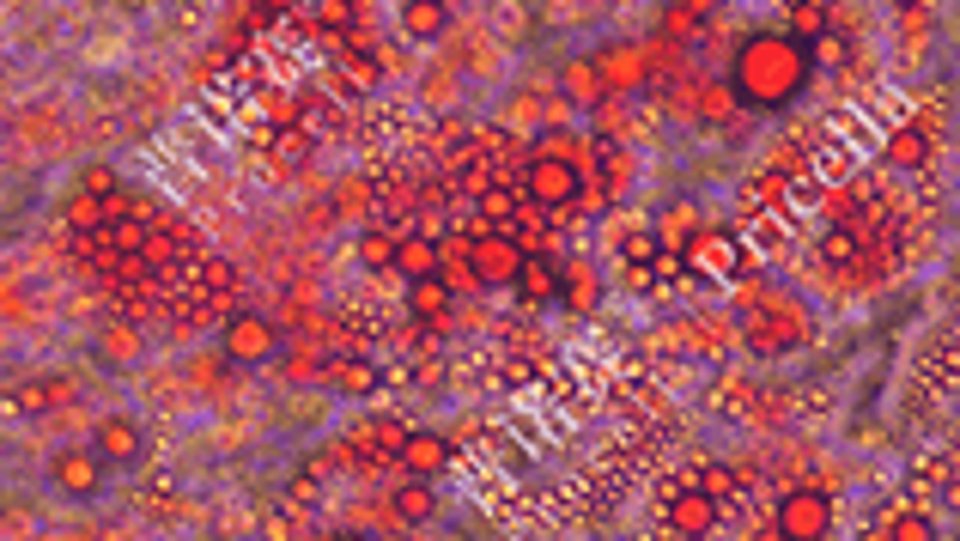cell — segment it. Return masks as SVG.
<instances>
[{
  "mask_svg": "<svg viewBox=\"0 0 960 541\" xmlns=\"http://www.w3.org/2000/svg\"><path fill=\"white\" fill-rule=\"evenodd\" d=\"M389 511L402 517V523H426V517L438 511V487H426V475H414L408 487L389 493Z\"/></svg>",
  "mask_w": 960,
  "mask_h": 541,
  "instance_id": "cell-19",
  "label": "cell"
},
{
  "mask_svg": "<svg viewBox=\"0 0 960 541\" xmlns=\"http://www.w3.org/2000/svg\"><path fill=\"white\" fill-rule=\"evenodd\" d=\"M523 256L529 250L511 238V232H474V238H468V268H474V280H481V292L511 286L517 268H523Z\"/></svg>",
  "mask_w": 960,
  "mask_h": 541,
  "instance_id": "cell-4",
  "label": "cell"
},
{
  "mask_svg": "<svg viewBox=\"0 0 960 541\" xmlns=\"http://www.w3.org/2000/svg\"><path fill=\"white\" fill-rule=\"evenodd\" d=\"M49 481L67 493V499H98L104 493V457L92 444H61L49 457Z\"/></svg>",
  "mask_w": 960,
  "mask_h": 541,
  "instance_id": "cell-5",
  "label": "cell"
},
{
  "mask_svg": "<svg viewBox=\"0 0 960 541\" xmlns=\"http://www.w3.org/2000/svg\"><path fill=\"white\" fill-rule=\"evenodd\" d=\"M560 98H566V104H584V110H602L608 92H602L596 61H566V67H560Z\"/></svg>",
  "mask_w": 960,
  "mask_h": 541,
  "instance_id": "cell-14",
  "label": "cell"
},
{
  "mask_svg": "<svg viewBox=\"0 0 960 541\" xmlns=\"http://www.w3.org/2000/svg\"><path fill=\"white\" fill-rule=\"evenodd\" d=\"M61 396H67V377H25L13 390V408L19 414H49V408H61Z\"/></svg>",
  "mask_w": 960,
  "mask_h": 541,
  "instance_id": "cell-21",
  "label": "cell"
},
{
  "mask_svg": "<svg viewBox=\"0 0 960 541\" xmlns=\"http://www.w3.org/2000/svg\"><path fill=\"white\" fill-rule=\"evenodd\" d=\"M809 80V49L790 37H754L736 55V86L754 104H790Z\"/></svg>",
  "mask_w": 960,
  "mask_h": 541,
  "instance_id": "cell-1",
  "label": "cell"
},
{
  "mask_svg": "<svg viewBox=\"0 0 960 541\" xmlns=\"http://www.w3.org/2000/svg\"><path fill=\"white\" fill-rule=\"evenodd\" d=\"M511 286H523V298H553V292H560V280H553V268L547 262H535V256H523V268H517V280H511Z\"/></svg>",
  "mask_w": 960,
  "mask_h": 541,
  "instance_id": "cell-26",
  "label": "cell"
},
{
  "mask_svg": "<svg viewBox=\"0 0 960 541\" xmlns=\"http://www.w3.org/2000/svg\"><path fill=\"white\" fill-rule=\"evenodd\" d=\"M693 238H699V207H693V201H675V207H663V225H657V244H663V250H687Z\"/></svg>",
  "mask_w": 960,
  "mask_h": 541,
  "instance_id": "cell-20",
  "label": "cell"
},
{
  "mask_svg": "<svg viewBox=\"0 0 960 541\" xmlns=\"http://www.w3.org/2000/svg\"><path fill=\"white\" fill-rule=\"evenodd\" d=\"M335 207H341L347 219H353V213H365V183H359V177H353V183H341V189H335Z\"/></svg>",
  "mask_w": 960,
  "mask_h": 541,
  "instance_id": "cell-34",
  "label": "cell"
},
{
  "mask_svg": "<svg viewBox=\"0 0 960 541\" xmlns=\"http://www.w3.org/2000/svg\"><path fill=\"white\" fill-rule=\"evenodd\" d=\"M827 31V0H797L790 13V43H815Z\"/></svg>",
  "mask_w": 960,
  "mask_h": 541,
  "instance_id": "cell-24",
  "label": "cell"
},
{
  "mask_svg": "<svg viewBox=\"0 0 960 541\" xmlns=\"http://www.w3.org/2000/svg\"><path fill=\"white\" fill-rule=\"evenodd\" d=\"M304 153H310V140H304L298 128H292V134H280V159H304Z\"/></svg>",
  "mask_w": 960,
  "mask_h": 541,
  "instance_id": "cell-38",
  "label": "cell"
},
{
  "mask_svg": "<svg viewBox=\"0 0 960 541\" xmlns=\"http://www.w3.org/2000/svg\"><path fill=\"white\" fill-rule=\"evenodd\" d=\"M329 383L341 390V396H371V390L383 383V371L371 365V359H335V365H329Z\"/></svg>",
  "mask_w": 960,
  "mask_h": 541,
  "instance_id": "cell-22",
  "label": "cell"
},
{
  "mask_svg": "<svg viewBox=\"0 0 960 541\" xmlns=\"http://www.w3.org/2000/svg\"><path fill=\"white\" fill-rule=\"evenodd\" d=\"M438 262H444V250H438V238H426V232H402L395 238V274L402 280H426V274H438Z\"/></svg>",
  "mask_w": 960,
  "mask_h": 541,
  "instance_id": "cell-10",
  "label": "cell"
},
{
  "mask_svg": "<svg viewBox=\"0 0 960 541\" xmlns=\"http://www.w3.org/2000/svg\"><path fill=\"white\" fill-rule=\"evenodd\" d=\"M809 49H815L821 61H845V37H833V31H821V37L809 43Z\"/></svg>",
  "mask_w": 960,
  "mask_h": 541,
  "instance_id": "cell-36",
  "label": "cell"
},
{
  "mask_svg": "<svg viewBox=\"0 0 960 541\" xmlns=\"http://www.w3.org/2000/svg\"><path fill=\"white\" fill-rule=\"evenodd\" d=\"M450 298H456V292H450L438 274L408 280V311H414L420 323H444V317H450Z\"/></svg>",
  "mask_w": 960,
  "mask_h": 541,
  "instance_id": "cell-18",
  "label": "cell"
},
{
  "mask_svg": "<svg viewBox=\"0 0 960 541\" xmlns=\"http://www.w3.org/2000/svg\"><path fill=\"white\" fill-rule=\"evenodd\" d=\"M693 110L705 122H730V116H736V92H730V86H699Z\"/></svg>",
  "mask_w": 960,
  "mask_h": 541,
  "instance_id": "cell-28",
  "label": "cell"
},
{
  "mask_svg": "<svg viewBox=\"0 0 960 541\" xmlns=\"http://www.w3.org/2000/svg\"><path fill=\"white\" fill-rule=\"evenodd\" d=\"M201 280H207L213 292H231V280H237V274H231V262H219V256H207V262H201Z\"/></svg>",
  "mask_w": 960,
  "mask_h": 541,
  "instance_id": "cell-35",
  "label": "cell"
},
{
  "mask_svg": "<svg viewBox=\"0 0 960 541\" xmlns=\"http://www.w3.org/2000/svg\"><path fill=\"white\" fill-rule=\"evenodd\" d=\"M693 25H699V19L693 13H687V7H669V13H663V37H693Z\"/></svg>",
  "mask_w": 960,
  "mask_h": 541,
  "instance_id": "cell-33",
  "label": "cell"
},
{
  "mask_svg": "<svg viewBox=\"0 0 960 541\" xmlns=\"http://www.w3.org/2000/svg\"><path fill=\"white\" fill-rule=\"evenodd\" d=\"M687 262L699 268V274H711V280H730L736 274V262H742V250L730 238H711V232H699L693 244H687Z\"/></svg>",
  "mask_w": 960,
  "mask_h": 541,
  "instance_id": "cell-13",
  "label": "cell"
},
{
  "mask_svg": "<svg viewBox=\"0 0 960 541\" xmlns=\"http://www.w3.org/2000/svg\"><path fill=\"white\" fill-rule=\"evenodd\" d=\"M98 457H104V462H134V457H140V444H146V432H140V420H128V414H104V420H98Z\"/></svg>",
  "mask_w": 960,
  "mask_h": 541,
  "instance_id": "cell-9",
  "label": "cell"
},
{
  "mask_svg": "<svg viewBox=\"0 0 960 541\" xmlns=\"http://www.w3.org/2000/svg\"><path fill=\"white\" fill-rule=\"evenodd\" d=\"M402 31H408L414 43H438L450 31V7L444 0H408V7H402Z\"/></svg>",
  "mask_w": 960,
  "mask_h": 541,
  "instance_id": "cell-16",
  "label": "cell"
},
{
  "mask_svg": "<svg viewBox=\"0 0 960 541\" xmlns=\"http://www.w3.org/2000/svg\"><path fill=\"white\" fill-rule=\"evenodd\" d=\"M693 487H705L711 499H724V493H736V469H724V462H705Z\"/></svg>",
  "mask_w": 960,
  "mask_h": 541,
  "instance_id": "cell-31",
  "label": "cell"
},
{
  "mask_svg": "<svg viewBox=\"0 0 960 541\" xmlns=\"http://www.w3.org/2000/svg\"><path fill=\"white\" fill-rule=\"evenodd\" d=\"M86 189H98V195H110V189H116V177H110L104 165H92V171H86Z\"/></svg>",
  "mask_w": 960,
  "mask_h": 541,
  "instance_id": "cell-39",
  "label": "cell"
},
{
  "mask_svg": "<svg viewBox=\"0 0 960 541\" xmlns=\"http://www.w3.org/2000/svg\"><path fill=\"white\" fill-rule=\"evenodd\" d=\"M395 457H402V469H408V475H426V481H432L438 469L450 462V444H444L438 432H402V450H395Z\"/></svg>",
  "mask_w": 960,
  "mask_h": 541,
  "instance_id": "cell-12",
  "label": "cell"
},
{
  "mask_svg": "<svg viewBox=\"0 0 960 541\" xmlns=\"http://www.w3.org/2000/svg\"><path fill=\"white\" fill-rule=\"evenodd\" d=\"M894 7H906V13H912V7H918V0H894Z\"/></svg>",
  "mask_w": 960,
  "mask_h": 541,
  "instance_id": "cell-41",
  "label": "cell"
},
{
  "mask_svg": "<svg viewBox=\"0 0 960 541\" xmlns=\"http://www.w3.org/2000/svg\"><path fill=\"white\" fill-rule=\"evenodd\" d=\"M323 25H353V0H323Z\"/></svg>",
  "mask_w": 960,
  "mask_h": 541,
  "instance_id": "cell-37",
  "label": "cell"
},
{
  "mask_svg": "<svg viewBox=\"0 0 960 541\" xmlns=\"http://www.w3.org/2000/svg\"><path fill=\"white\" fill-rule=\"evenodd\" d=\"M681 7H687L693 19H711V13H718V0H681Z\"/></svg>",
  "mask_w": 960,
  "mask_h": 541,
  "instance_id": "cell-40",
  "label": "cell"
},
{
  "mask_svg": "<svg viewBox=\"0 0 960 541\" xmlns=\"http://www.w3.org/2000/svg\"><path fill=\"white\" fill-rule=\"evenodd\" d=\"M219 347H225L231 365H262V359H274L280 335H274V323L268 317H231L225 323V335H219Z\"/></svg>",
  "mask_w": 960,
  "mask_h": 541,
  "instance_id": "cell-7",
  "label": "cell"
},
{
  "mask_svg": "<svg viewBox=\"0 0 960 541\" xmlns=\"http://www.w3.org/2000/svg\"><path fill=\"white\" fill-rule=\"evenodd\" d=\"M778 529H784L790 541H815L833 529V499L815 487H797L784 505H778Z\"/></svg>",
  "mask_w": 960,
  "mask_h": 541,
  "instance_id": "cell-6",
  "label": "cell"
},
{
  "mask_svg": "<svg viewBox=\"0 0 960 541\" xmlns=\"http://www.w3.org/2000/svg\"><path fill=\"white\" fill-rule=\"evenodd\" d=\"M535 159H566V165H590V140H578V134L566 128V122H553V128L535 134Z\"/></svg>",
  "mask_w": 960,
  "mask_h": 541,
  "instance_id": "cell-17",
  "label": "cell"
},
{
  "mask_svg": "<svg viewBox=\"0 0 960 541\" xmlns=\"http://www.w3.org/2000/svg\"><path fill=\"white\" fill-rule=\"evenodd\" d=\"M669 523L681 529V536H705V529L718 523V499H711L705 487H693V481H687V487L669 499Z\"/></svg>",
  "mask_w": 960,
  "mask_h": 541,
  "instance_id": "cell-11",
  "label": "cell"
},
{
  "mask_svg": "<svg viewBox=\"0 0 960 541\" xmlns=\"http://www.w3.org/2000/svg\"><path fill=\"white\" fill-rule=\"evenodd\" d=\"M566 304L572 311H596V304H602V280H596V268H572L566 274Z\"/></svg>",
  "mask_w": 960,
  "mask_h": 541,
  "instance_id": "cell-27",
  "label": "cell"
},
{
  "mask_svg": "<svg viewBox=\"0 0 960 541\" xmlns=\"http://www.w3.org/2000/svg\"><path fill=\"white\" fill-rule=\"evenodd\" d=\"M760 353H790V347L809 341V317L790 298H748V323H742Z\"/></svg>",
  "mask_w": 960,
  "mask_h": 541,
  "instance_id": "cell-2",
  "label": "cell"
},
{
  "mask_svg": "<svg viewBox=\"0 0 960 541\" xmlns=\"http://www.w3.org/2000/svg\"><path fill=\"white\" fill-rule=\"evenodd\" d=\"M523 195L535 201V207L566 213V207H578V195H584V171L578 165H566V159H535V153H529Z\"/></svg>",
  "mask_w": 960,
  "mask_h": 541,
  "instance_id": "cell-3",
  "label": "cell"
},
{
  "mask_svg": "<svg viewBox=\"0 0 960 541\" xmlns=\"http://www.w3.org/2000/svg\"><path fill=\"white\" fill-rule=\"evenodd\" d=\"M353 250H359V262H365V268H377V274H383V268L395 262V232H365Z\"/></svg>",
  "mask_w": 960,
  "mask_h": 541,
  "instance_id": "cell-30",
  "label": "cell"
},
{
  "mask_svg": "<svg viewBox=\"0 0 960 541\" xmlns=\"http://www.w3.org/2000/svg\"><path fill=\"white\" fill-rule=\"evenodd\" d=\"M882 536L888 541H924V536H930V517H924V511H888L882 517Z\"/></svg>",
  "mask_w": 960,
  "mask_h": 541,
  "instance_id": "cell-29",
  "label": "cell"
},
{
  "mask_svg": "<svg viewBox=\"0 0 960 541\" xmlns=\"http://www.w3.org/2000/svg\"><path fill=\"white\" fill-rule=\"evenodd\" d=\"M134 353H140V335H134L128 323H116V329L98 335V359H104V365H128Z\"/></svg>",
  "mask_w": 960,
  "mask_h": 541,
  "instance_id": "cell-25",
  "label": "cell"
},
{
  "mask_svg": "<svg viewBox=\"0 0 960 541\" xmlns=\"http://www.w3.org/2000/svg\"><path fill=\"white\" fill-rule=\"evenodd\" d=\"M104 219H110L104 195H98V189H86V183H79V195L67 201V225H74V232H98V225H104Z\"/></svg>",
  "mask_w": 960,
  "mask_h": 541,
  "instance_id": "cell-23",
  "label": "cell"
},
{
  "mask_svg": "<svg viewBox=\"0 0 960 541\" xmlns=\"http://www.w3.org/2000/svg\"><path fill=\"white\" fill-rule=\"evenodd\" d=\"M590 61H596V74H602L608 98H632L639 86H651L645 80V49H632V43H608V49H596Z\"/></svg>",
  "mask_w": 960,
  "mask_h": 541,
  "instance_id": "cell-8",
  "label": "cell"
},
{
  "mask_svg": "<svg viewBox=\"0 0 960 541\" xmlns=\"http://www.w3.org/2000/svg\"><path fill=\"white\" fill-rule=\"evenodd\" d=\"M882 153H888V165H900V171H924L936 140L924 128H894V134H882Z\"/></svg>",
  "mask_w": 960,
  "mask_h": 541,
  "instance_id": "cell-15",
  "label": "cell"
},
{
  "mask_svg": "<svg viewBox=\"0 0 960 541\" xmlns=\"http://www.w3.org/2000/svg\"><path fill=\"white\" fill-rule=\"evenodd\" d=\"M657 250H663L657 232H626V244H620V256H626V262H657Z\"/></svg>",
  "mask_w": 960,
  "mask_h": 541,
  "instance_id": "cell-32",
  "label": "cell"
}]
</instances>
